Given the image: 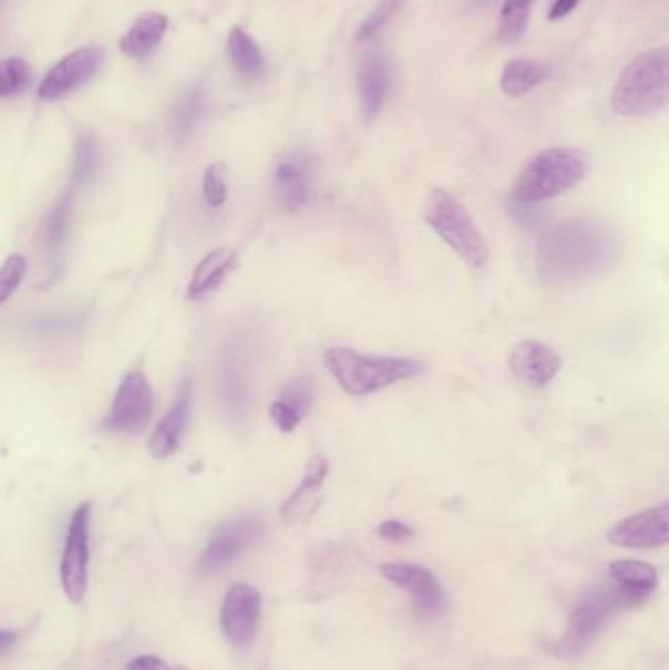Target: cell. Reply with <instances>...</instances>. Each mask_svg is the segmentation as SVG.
I'll return each mask as SVG.
<instances>
[{"label":"cell","mask_w":669,"mask_h":670,"mask_svg":"<svg viewBox=\"0 0 669 670\" xmlns=\"http://www.w3.org/2000/svg\"><path fill=\"white\" fill-rule=\"evenodd\" d=\"M618 239L601 221L575 218L544 229L536 244V272L548 287H569L609 271Z\"/></svg>","instance_id":"6da1fadb"},{"label":"cell","mask_w":669,"mask_h":670,"mask_svg":"<svg viewBox=\"0 0 669 670\" xmlns=\"http://www.w3.org/2000/svg\"><path fill=\"white\" fill-rule=\"evenodd\" d=\"M322 363L338 386L356 399L385 391L424 373V363L411 357L363 355L352 348H328L322 353Z\"/></svg>","instance_id":"7a4b0ae2"},{"label":"cell","mask_w":669,"mask_h":670,"mask_svg":"<svg viewBox=\"0 0 669 670\" xmlns=\"http://www.w3.org/2000/svg\"><path fill=\"white\" fill-rule=\"evenodd\" d=\"M669 91V51H646L628 65L610 96V106L625 118H648L663 111Z\"/></svg>","instance_id":"3957f363"},{"label":"cell","mask_w":669,"mask_h":670,"mask_svg":"<svg viewBox=\"0 0 669 670\" xmlns=\"http://www.w3.org/2000/svg\"><path fill=\"white\" fill-rule=\"evenodd\" d=\"M589 171V159L574 147H549L526 163L516 178L511 198L518 203L542 204L577 187Z\"/></svg>","instance_id":"277c9868"},{"label":"cell","mask_w":669,"mask_h":670,"mask_svg":"<svg viewBox=\"0 0 669 670\" xmlns=\"http://www.w3.org/2000/svg\"><path fill=\"white\" fill-rule=\"evenodd\" d=\"M636 606H642V602L615 583L595 586L572 611L566 633L559 639L556 653L564 659L584 654L597 641V637L601 636L603 629L607 628L615 614Z\"/></svg>","instance_id":"5b68a950"},{"label":"cell","mask_w":669,"mask_h":670,"mask_svg":"<svg viewBox=\"0 0 669 670\" xmlns=\"http://www.w3.org/2000/svg\"><path fill=\"white\" fill-rule=\"evenodd\" d=\"M424 218L442 241L452 247L455 255L470 267L483 269L490 264L487 239L481 234L470 210L454 195L444 188H434L430 193Z\"/></svg>","instance_id":"8992f818"},{"label":"cell","mask_w":669,"mask_h":670,"mask_svg":"<svg viewBox=\"0 0 669 670\" xmlns=\"http://www.w3.org/2000/svg\"><path fill=\"white\" fill-rule=\"evenodd\" d=\"M216 381H218V394L223 400L226 416L236 425L248 422L254 394H251L248 343L241 336H234L226 341L218 361Z\"/></svg>","instance_id":"52a82bcc"},{"label":"cell","mask_w":669,"mask_h":670,"mask_svg":"<svg viewBox=\"0 0 669 670\" xmlns=\"http://www.w3.org/2000/svg\"><path fill=\"white\" fill-rule=\"evenodd\" d=\"M317 157L305 147H292L275 163L274 193L285 213H301L317 193Z\"/></svg>","instance_id":"ba28073f"},{"label":"cell","mask_w":669,"mask_h":670,"mask_svg":"<svg viewBox=\"0 0 669 670\" xmlns=\"http://www.w3.org/2000/svg\"><path fill=\"white\" fill-rule=\"evenodd\" d=\"M91 516L93 506L85 502L78 506L69 522L68 539L61 555L60 578L63 595L69 602L81 604L89 585V559H91Z\"/></svg>","instance_id":"9c48e42d"},{"label":"cell","mask_w":669,"mask_h":670,"mask_svg":"<svg viewBox=\"0 0 669 670\" xmlns=\"http://www.w3.org/2000/svg\"><path fill=\"white\" fill-rule=\"evenodd\" d=\"M381 577L404 590L411 598L412 610L421 620H438L446 611V592L436 575L416 563H385L379 567Z\"/></svg>","instance_id":"30bf717a"},{"label":"cell","mask_w":669,"mask_h":670,"mask_svg":"<svg viewBox=\"0 0 669 670\" xmlns=\"http://www.w3.org/2000/svg\"><path fill=\"white\" fill-rule=\"evenodd\" d=\"M154 414V391L146 374L132 371L122 379L104 427L112 433L137 435L144 432Z\"/></svg>","instance_id":"8fae6325"},{"label":"cell","mask_w":669,"mask_h":670,"mask_svg":"<svg viewBox=\"0 0 669 670\" xmlns=\"http://www.w3.org/2000/svg\"><path fill=\"white\" fill-rule=\"evenodd\" d=\"M266 534V522L258 516H238L216 529L198 560V570L210 575L238 559Z\"/></svg>","instance_id":"7c38bea8"},{"label":"cell","mask_w":669,"mask_h":670,"mask_svg":"<svg viewBox=\"0 0 669 670\" xmlns=\"http://www.w3.org/2000/svg\"><path fill=\"white\" fill-rule=\"evenodd\" d=\"M261 595L246 583L234 585L224 596L220 628L233 646L244 647L254 641L261 618Z\"/></svg>","instance_id":"4fadbf2b"},{"label":"cell","mask_w":669,"mask_h":670,"mask_svg":"<svg viewBox=\"0 0 669 670\" xmlns=\"http://www.w3.org/2000/svg\"><path fill=\"white\" fill-rule=\"evenodd\" d=\"M104 61V51L101 48H81L65 55L63 60L50 69L38 86V94L42 101H60L79 86L85 85L91 76L95 75Z\"/></svg>","instance_id":"5bb4252c"},{"label":"cell","mask_w":669,"mask_h":670,"mask_svg":"<svg viewBox=\"0 0 669 670\" xmlns=\"http://www.w3.org/2000/svg\"><path fill=\"white\" fill-rule=\"evenodd\" d=\"M609 542L627 549H653L669 542V504L642 509L610 527Z\"/></svg>","instance_id":"9a60e30c"},{"label":"cell","mask_w":669,"mask_h":670,"mask_svg":"<svg viewBox=\"0 0 669 670\" xmlns=\"http://www.w3.org/2000/svg\"><path fill=\"white\" fill-rule=\"evenodd\" d=\"M508 367L518 382L531 389H544L558 377L562 357L548 343L524 340L516 343L508 357Z\"/></svg>","instance_id":"2e32d148"},{"label":"cell","mask_w":669,"mask_h":670,"mask_svg":"<svg viewBox=\"0 0 669 670\" xmlns=\"http://www.w3.org/2000/svg\"><path fill=\"white\" fill-rule=\"evenodd\" d=\"M75 196L78 190L68 187V190L55 200L52 208L43 216L42 228H40V254L48 265V271L60 275L63 265V251L68 246L69 228L75 208Z\"/></svg>","instance_id":"e0dca14e"},{"label":"cell","mask_w":669,"mask_h":670,"mask_svg":"<svg viewBox=\"0 0 669 670\" xmlns=\"http://www.w3.org/2000/svg\"><path fill=\"white\" fill-rule=\"evenodd\" d=\"M391 83V69L385 53L371 48L358 63V94H360L361 118L371 124L385 106Z\"/></svg>","instance_id":"ac0fdd59"},{"label":"cell","mask_w":669,"mask_h":670,"mask_svg":"<svg viewBox=\"0 0 669 670\" xmlns=\"http://www.w3.org/2000/svg\"><path fill=\"white\" fill-rule=\"evenodd\" d=\"M330 473V463L325 455H315L305 467L301 483L292 491L291 496L281 506V519L287 526L302 524L310 519L320 506L322 488Z\"/></svg>","instance_id":"d6986e66"},{"label":"cell","mask_w":669,"mask_h":670,"mask_svg":"<svg viewBox=\"0 0 669 670\" xmlns=\"http://www.w3.org/2000/svg\"><path fill=\"white\" fill-rule=\"evenodd\" d=\"M191 406H193V381L187 377L181 382L172 410L165 414L162 424L155 427V432L150 437L147 447L155 458L172 457L173 453L179 450L181 437L189 424Z\"/></svg>","instance_id":"ffe728a7"},{"label":"cell","mask_w":669,"mask_h":670,"mask_svg":"<svg viewBox=\"0 0 669 670\" xmlns=\"http://www.w3.org/2000/svg\"><path fill=\"white\" fill-rule=\"evenodd\" d=\"M238 265V251L233 247H216L210 254H206L200 264L195 267L191 277L187 297L191 300H200L215 292L224 279L236 269Z\"/></svg>","instance_id":"44dd1931"},{"label":"cell","mask_w":669,"mask_h":670,"mask_svg":"<svg viewBox=\"0 0 669 670\" xmlns=\"http://www.w3.org/2000/svg\"><path fill=\"white\" fill-rule=\"evenodd\" d=\"M169 20L159 12H147L137 17L128 32L122 35L119 48L130 60H146L164 40Z\"/></svg>","instance_id":"7402d4cb"},{"label":"cell","mask_w":669,"mask_h":670,"mask_svg":"<svg viewBox=\"0 0 669 670\" xmlns=\"http://www.w3.org/2000/svg\"><path fill=\"white\" fill-rule=\"evenodd\" d=\"M228 55H230L236 73L244 81L256 83L261 76L266 75L264 51L259 50L258 42L238 25L233 28L230 35H228Z\"/></svg>","instance_id":"603a6c76"},{"label":"cell","mask_w":669,"mask_h":670,"mask_svg":"<svg viewBox=\"0 0 669 670\" xmlns=\"http://www.w3.org/2000/svg\"><path fill=\"white\" fill-rule=\"evenodd\" d=\"M609 575L615 585L646 602L658 588V570L644 560L622 559L610 563Z\"/></svg>","instance_id":"cb8c5ba5"},{"label":"cell","mask_w":669,"mask_h":670,"mask_svg":"<svg viewBox=\"0 0 669 670\" xmlns=\"http://www.w3.org/2000/svg\"><path fill=\"white\" fill-rule=\"evenodd\" d=\"M103 162V150L96 140L95 134L91 132H81L75 145V162H73V171L69 178V187L79 188L86 187L89 183H93Z\"/></svg>","instance_id":"d4e9b609"},{"label":"cell","mask_w":669,"mask_h":670,"mask_svg":"<svg viewBox=\"0 0 669 670\" xmlns=\"http://www.w3.org/2000/svg\"><path fill=\"white\" fill-rule=\"evenodd\" d=\"M548 76V69L542 63L528 60H515L506 63L501 75V89L506 96H524L531 93Z\"/></svg>","instance_id":"484cf974"},{"label":"cell","mask_w":669,"mask_h":670,"mask_svg":"<svg viewBox=\"0 0 669 670\" xmlns=\"http://www.w3.org/2000/svg\"><path fill=\"white\" fill-rule=\"evenodd\" d=\"M203 112H205V91H203V86H195L193 91L183 96V101L173 111V137L181 144L187 142L203 118Z\"/></svg>","instance_id":"4316f807"},{"label":"cell","mask_w":669,"mask_h":670,"mask_svg":"<svg viewBox=\"0 0 669 670\" xmlns=\"http://www.w3.org/2000/svg\"><path fill=\"white\" fill-rule=\"evenodd\" d=\"M534 0H505L501 10L498 42L515 43L526 34Z\"/></svg>","instance_id":"83f0119b"},{"label":"cell","mask_w":669,"mask_h":670,"mask_svg":"<svg viewBox=\"0 0 669 670\" xmlns=\"http://www.w3.org/2000/svg\"><path fill=\"white\" fill-rule=\"evenodd\" d=\"M32 79V69L20 58L0 61V99L22 93Z\"/></svg>","instance_id":"f1b7e54d"},{"label":"cell","mask_w":669,"mask_h":670,"mask_svg":"<svg viewBox=\"0 0 669 670\" xmlns=\"http://www.w3.org/2000/svg\"><path fill=\"white\" fill-rule=\"evenodd\" d=\"M203 198L206 206L220 208L228 200V169L224 163L208 165L203 177Z\"/></svg>","instance_id":"f546056e"},{"label":"cell","mask_w":669,"mask_h":670,"mask_svg":"<svg viewBox=\"0 0 669 670\" xmlns=\"http://www.w3.org/2000/svg\"><path fill=\"white\" fill-rule=\"evenodd\" d=\"M28 261L24 255H10L0 267V306L9 302L12 295L20 289L22 280L27 279Z\"/></svg>","instance_id":"4dcf8cb0"},{"label":"cell","mask_w":669,"mask_h":670,"mask_svg":"<svg viewBox=\"0 0 669 670\" xmlns=\"http://www.w3.org/2000/svg\"><path fill=\"white\" fill-rule=\"evenodd\" d=\"M401 4H403V0H381L378 7L371 10V14L366 18V22L360 25L358 40L366 42V40H371L373 35L378 34L379 30H383L391 22V18L399 12Z\"/></svg>","instance_id":"1f68e13d"},{"label":"cell","mask_w":669,"mask_h":670,"mask_svg":"<svg viewBox=\"0 0 669 670\" xmlns=\"http://www.w3.org/2000/svg\"><path fill=\"white\" fill-rule=\"evenodd\" d=\"M78 316H45V318H35L34 322L28 323V330L34 331L38 336H68L78 331Z\"/></svg>","instance_id":"d6a6232c"},{"label":"cell","mask_w":669,"mask_h":670,"mask_svg":"<svg viewBox=\"0 0 669 670\" xmlns=\"http://www.w3.org/2000/svg\"><path fill=\"white\" fill-rule=\"evenodd\" d=\"M269 418L279 432L292 433L302 422V414L287 400L277 399L269 406Z\"/></svg>","instance_id":"836d02e7"},{"label":"cell","mask_w":669,"mask_h":670,"mask_svg":"<svg viewBox=\"0 0 669 670\" xmlns=\"http://www.w3.org/2000/svg\"><path fill=\"white\" fill-rule=\"evenodd\" d=\"M312 384L309 379H299V381L291 382L279 399L287 400L289 404L297 408L301 412L302 416H307V412L310 410L312 404Z\"/></svg>","instance_id":"e575fe53"},{"label":"cell","mask_w":669,"mask_h":670,"mask_svg":"<svg viewBox=\"0 0 669 670\" xmlns=\"http://www.w3.org/2000/svg\"><path fill=\"white\" fill-rule=\"evenodd\" d=\"M378 535L385 542H393V544H403L414 537V529L411 526H406L399 519H385L378 526Z\"/></svg>","instance_id":"d590c367"},{"label":"cell","mask_w":669,"mask_h":670,"mask_svg":"<svg viewBox=\"0 0 669 670\" xmlns=\"http://www.w3.org/2000/svg\"><path fill=\"white\" fill-rule=\"evenodd\" d=\"M126 670H173L164 659L155 654H140L136 659L128 662Z\"/></svg>","instance_id":"8d00e7d4"},{"label":"cell","mask_w":669,"mask_h":670,"mask_svg":"<svg viewBox=\"0 0 669 670\" xmlns=\"http://www.w3.org/2000/svg\"><path fill=\"white\" fill-rule=\"evenodd\" d=\"M536 204L518 203L515 198H511V214L515 216L521 224H534L538 218V213L533 210Z\"/></svg>","instance_id":"74e56055"},{"label":"cell","mask_w":669,"mask_h":670,"mask_svg":"<svg viewBox=\"0 0 669 670\" xmlns=\"http://www.w3.org/2000/svg\"><path fill=\"white\" fill-rule=\"evenodd\" d=\"M577 4H579V0H554V4L549 9V20L556 22V20L569 17L577 9Z\"/></svg>","instance_id":"f35d334b"},{"label":"cell","mask_w":669,"mask_h":670,"mask_svg":"<svg viewBox=\"0 0 669 670\" xmlns=\"http://www.w3.org/2000/svg\"><path fill=\"white\" fill-rule=\"evenodd\" d=\"M18 643L17 631H10V629H0V657L9 654Z\"/></svg>","instance_id":"ab89813d"},{"label":"cell","mask_w":669,"mask_h":670,"mask_svg":"<svg viewBox=\"0 0 669 670\" xmlns=\"http://www.w3.org/2000/svg\"><path fill=\"white\" fill-rule=\"evenodd\" d=\"M477 2H480V4H487V2H491V0H477Z\"/></svg>","instance_id":"60d3db41"}]
</instances>
